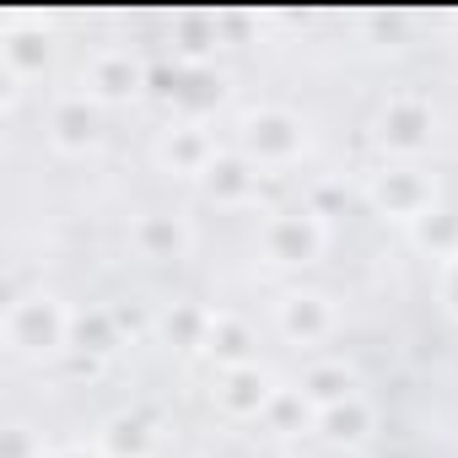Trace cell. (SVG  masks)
Instances as JSON below:
<instances>
[{
	"instance_id": "4",
	"label": "cell",
	"mask_w": 458,
	"mask_h": 458,
	"mask_svg": "<svg viewBox=\"0 0 458 458\" xmlns=\"http://www.w3.org/2000/svg\"><path fill=\"white\" fill-rule=\"evenodd\" d=\"M286 329L292 335H324L329 329V308H324V297H286Z\"/></svg>"
},
{
	"instance_id": "11",
	"label": "cell",
	"mask_w": 458,
	"mask_h": 458,
	"mask_svg": "<svg viewBox=\"0 0 458 458\" xmlns=\"http://www.w3.org/2000/svg\"><path fill=\"white\" fill-rule=\"evenodd\" d=\"M71 458H81V453H71Z\"/></svg>"
},
{
	"instance_id": "5",
	"label": "cell",
	"mask_w": 458,
	"mask_h": 458,
	"mask_svg": "<svg viewBox=\"0 0 458 458\" xmlns=\"http://www.w3.org/2000/svg\"><path fill=\"white\" fill-rule=\"evenodd\" d=\"M92 81H98V87H103L108 98H119V92H135L140 71H135V60H124V55H108V60H98Z\"/></svg>"
},
{
	"instance_id": "1",
	"label": "cell",
	"mask_w": 458,
	"mask_h": 458,
	"mask_svg": "<svg viewBox=\"0 0 458 458\" xmlns=\"http://www.w3.org/2000/svg\"><path fill=\"white\" fill-rule=\"evenodd\" d=\"M249 146H254V151H265V157H292V151L302 146V135H297V124H292V119L265 114V119H249Z\"/></svg>"
},
{
	"instance_id": "2",
	"label": "cell",
	"mask_w": 458,
	"mask_h": 458,
	"mask_svg": "<svg viewBox=\"0 0 458 458\" xmlns=\"http://www.w3.org/2000/svg\"><path fill=\"white\" fill-rule=\"evenodd\" d=\"M377 199H383L394 216H420L426 199H431V183H420V178H410V173H388V178L377 183Z\"/></svg>"
},
{
	"instance_id": "7",
	"label": "cell",
	"mask_w": 458,
	"mask_h": 458,
	"mask_svg": "<svg viewBox=\"0 0 458 458\" xmlns=\"http://www.w3.org/2000/svg\"><path fill=\"white\" fill-rule=\"evenodd\" d=\"M55 130H60V146H81V140H92V114L81 103H71L55 114Z\"/></svg>"
},
{
	"instance_id": "3",
	"label": "cell",
	"mask_w": 458,
	"mask_h": 458,
	"mask_svg": "<svg viewBox=\"0 0 458 458\" xmlns=\"http://www.w3.org/2000/svg\"><path fill=\"white\" fill-rule=\"evenodd\" d=\"M426 130H431V119H426L420 103H410V98L388 103V114H383V135H388V140H399V146H420Z\"/></svg>"
},
{
	"instance_id": "8",
	"label": "cell",
	"mask_w": 458,
	"mask_h": 458,
	"mask_svg": "<svg viewBox=\"0 0 458 458\" xmlns=\"http://www.w3.org/2000/svg\"><path fill=\"white\" fill-rule=\"evenodd\" d=\"M226 399L233 404H265V377L254 372V367H243V372H226Z\"/></svg>"
},
{
	"instance_id": "10",
	"label": "cell",
	"mask_w": 458,
	"mask_h": 458,
	"mask_svg": "<svg viewBox=\"0 0 458 458\" xmlns=\"http://www.w3.org/2000/svg\"><path fill=\"white\" fill-rule=\"evenodd\" d=\"M447 297L458 302V265H453V281H447Z\"/></svg>"
},
{
	"instance_id": "6",
	"label": "cell",
	"mask_w": 458,
	"mask_h": 458,
	"mask_svg": "<svg viewBox=\"0 0 458 458\" xmlns=\"http://www.w3.org/2000/svg\"><path fill=\"white\" fill-rule=\"evenodd\" d=\"M302 394H308V399H318V404H340V399H351V372H345V367H329V372H313Z\"/></svg>"
},
{
	"instance_id": "9",
	"label": "cell",
	"mask_w": 458,
	"mask_h": 458,
	"mask_svg": "<svg viewBox=\"0 0 458 458\" xmlns=\"http://www.w3.org/2000/svg\"><path fill=\"white\" fill-rule=\"evenodd\" d=\"M146 254H178L183 249V226L178 221H146Z\"/></svg>"
}]
</instances>
